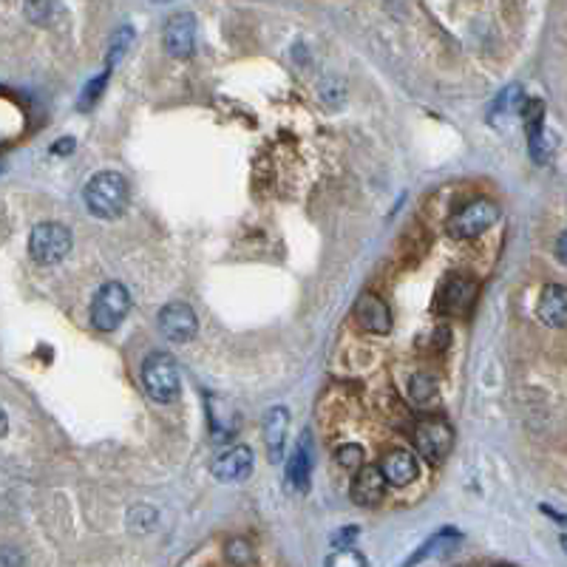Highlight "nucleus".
Here are the masks:
<instances>
[{
    "label": "nucleus",
    "instance_id": "1",
    "mask_svg": "<svg viewBox=\"0 0 567 567\" xmlns=\"http://www.w3.org/2000/svg\"><path fill=\"white\" fill-rule=\"evenodd\" d=\"M86 204L97 219H117L128 208V182L122 173L102 170L86 185Z\"/></svg>",
    "mask_w": 567,
    "mask_h": 567
},
{
    "label": "nucleus",
    "instance_id": "2",
    "mask_svg": "<svg viewBox=\"0 0 567 567\" xmlns=\"http://www.w3.org/2000/svg\"><path fill=\"white\" fill-rule=\"evenodd\" d=\"M131 309V293L125 290V284L108 281L102 284L94 304H91V324L99 332H114Z\"/></svg>",
    "mask_w": 567,
    "mask_h": 567
},
{
    "label": "nucleus",
    "instance_id": "3",
    "mask_svg": "<svg viewBox=\"0 0 567 567\" xmlns=\"http://www.w3.org/2000/svg\"><path fill=\"white\" fill-rule=\"evenodd\" d=\"M497 219H500V208H497L494 201H488V199H474V201H469L466 208H459V211L448 219L446 230H448V236H451V239H457V242H469V239L482 236L488 227H494Z\"/></svg>",
    "mask_w": 567,
    "mask_h": 567
},
{
    "label": "nucleus",
    "instance_id": "4",
    "mask_svg": "<svg viewBox=\"0 0 567 567\" xmlns=\"http://www.w3.org/2000/svg\"><path fill=\"white\" fill-rule=\"evenodd\" d=\"M142 386L157 403H170L179 397V369L173 357L165 352H153L142 364Z\"/></svg>",
    "mask_w": 567,
    "mask_h": 567
},
{
    "label": "nucleus",
    "instance_id": "5",
    "mask_svg": "<svg viewBox=\"0 0 567 567\" xmlns=\"http://www.w3.org/2000/svg\"><path fill=\"white\" fill-rule=\"evenodd\" d=\"M71 250V233L66 224L43 222L32 230L29 236V253L37 264H57Z\"/></svg>",
    "mask_w": 567,
    "mask_h": 567
},
{
    "label": "nucleus",
    "instance_id": "6",
    "mask_svg": "<svg viewBox=\"0 0 567 567\" xmlns=\"http://www.w3.org/2000/svg\"><path fill=\"white\" fill-rule=\"evenodd\" d=\"M477 298V281L462 275V273H454L443 281L440 293H437V301H434V309L446 318H457V315H466L471 304Z\"/></svg>",
    "mask_w": 567,
    "mask_h": 567
},
{
    "label": "nucleus",
    "instance_id": "7",
    "mask_svg": "<svg viewBox=\"0 0 567 567\" xmlns=\"http://www.w3.org/2000/svg\"><path fill=\"white\" fill-rule=\"evenodd\" d=\"M454 446V431L446 420L440 418H423L415 426V448L423 459L440 462Z\"/></svg>",
    "mask_w": 567,
    "mask_h": 567
},
{
    "label": "nucleus",
    "instance_id": "8",
    "mask_svg": "<svg viewBox=\"0 0 567 567\" xmlns=\"http://www.w3.org/2000/svg\"><path fill=\"white\" fill-rule=\"evenodd\" d=\"M160 329L165 332V338L173 341V344H188L196 338L199 332V318L193 313V306L182 304V301H173L168 306H162L160 313Z\"/></svg>",
    "mask_w": 567,
    "mask_h": 567
},
{
    "label": "nucleus",
    "instance_id": "9",
    "mask_svg": "<svg viewBox=\"0 0 567 567\" xmlns=\"http://www.w3.org/2000/svg\"><path fill=\"white\" fill-rule=\"evenodd\" d=\"M211 471L219 482H242L253 471V451L247 446L227 448L211 462Z\"/></svg>",
    "mask_w": 567,
    "mask_h": 567
},
{
    "label": "nucleus",
    "instance_id": "10",
    "mask_svg": "<svg viewBox=\"0 0 567 567\" xmlns=\"http://www.w3.org/2000/svg\"><path fill=\"white\" fill-rule=\"evenodd\" d=\"M386 477L380 471V466H364L355 477H352V488H349V497L355 505L360 508H372L383 500L386 494Z\"/></svg>",
    "mask_w": 567,
    "mask_h": 567
},
{
    "label": "nucleus",
    "instance_id": "11",
    "mask_svg": "<svg viewBox=\"0 0 567 567\" xmlns=\"http://www.w3.org/2000/svg\"><path fill=\"white\" fill-rule=\"evenodd\" d=\"M355 318L366 332H375V335L392 332V309L380 295H372V293L360 295L355 304Z\"/></svg>",
    "mask_w": 567,
    "mask_h": 567
},
{
    "label": "nucleus",
    "instance_id": "12",
    "mask_svg": "<svg viewBox=\"0 0 567 567\" xmlns=\"http://www.w3.org/2000/svg\"><path fill=\"white\" fill-rule=\"evenodd\" d=\"M165 48L173 57H188L196 46V20L193 15H173L165 26Z\"/></svg>",
    "mask_w": 567,
    "mask_h": 567
},
{
    "label": "nucleus",
    "instance_id": "13",
    "mask_svg": "<svg viewBox=\"0 0 567 567\" xmlns=\"http://www.w3.org/2000/svg\"><path fill=\"white\" fill-rule=\"evenodd\" d=\"M380 471L386 477V482L389 485H408V482H415L418 477V459L411 451L406 448H392V451H386L383 459H380Z\"/></svg>",
    "mask_w": 567,
    "mask_h": 567
},
{
    "label": "nucleus",
    "instance_id": "14",
    "mask_svg": "<svg viewBox=\"0 0 567 567\" xmlns=\"http://www.w3.org/2000/svg\"><path fill=\"white\" fill-rule=\"evenodd\" d=\"M536 315L545 326H567V287L562 284H548L539 295V304H536Z\"/></svg>",
    "mask_w": 567,
    "mask_h": 567
},
{
    "label": "nucleus",
    "instance_id": "15",
    "mask_svg": "<svg viewBox=\"0 0 567 567\" xmlns=\"http://www.w3.org/2000/svg\"><path fill=\"white\" fill-rule=\"evenodd\" d=\"M309 474H313V443H309V434L304 440H298L290 466H287V488L293 494H304L309 485Z\"/></svg>",
    "mask_w": 567,
    "mask_h": 567
},
{
    "label": "nucleus",
    "instance_id": "16",
    "mask_svg": "<svg viewBox=\"0 0 567 567\" xmlns=\"http://www.w3.org/2000/svg\"><path fill=\"white\" fill-rule=\"evenodd\" d=\"M287 426H290V411L284 406H275L264 418V443L270 451V462H278L284 454V440H287Z\"/></svg>",
    "mask_w": 567,
    "mask_h": 567
},
{
    "label": "nucleus",
    "instance_id": "17",
    "mask_svg": "<svg viewBox=\"0 0 567 567\" xmlns=\"http://www.w3.org/2000/svg\"><path fill=\"white\" fill-rule=\"evenodd\" d=\"M457 545H459V533L457 531H440L406 562V567H415V564H420V562H426L431 556H448L451 551H457Z\"/></svg>",
    "mask_w": 567,
    "mask_h": 567
},
{
    "label": "nucleus",
    "instance_id": "18",
    "mask_svg": "<svg viewBox=\"0 0 567 567\" xmlns=\"http://www.w3.org/2000/svg\"><path fill=\"white\" fill-rule=\"evenodd\" d=\"M437 395V380L426 372H418V375H411L408 380V397L415 400V403H428L431 397Z\"/></svg>",
    "mask_w": 567,
    "mask_h": 567
},
{
    "label": "nucleus",
    "instance_id": "19",
    "mask_svg": "<svg viewBox=\"0 0 567 567\" xmlns=\"http://www.w3.org/2000/svg\"><path fill=\"white\" fill-rule=\"evenodd\" d=\"M224 556L236 567H250L255 562V551H253V545L247 542V539H230L227 548H224Z\"/></svg>",
    "mask_w": 567,
    "mask_h": 567
},
{
    "label": "nucleus",
    "instance_id": "20",
    "mask_svg": "<svg viewBox=\"0 0 567 567\" xmlns=\"http://www.w3.org/2000/svg\"><path fill=\"white\" fill-rule=\"evenodd\" d=\"M335 459H338V466L346 469V471H360L364 469V448H360L357 443H346L338 448V454H335Z\"/></svg>",
    "mask_w": 567,
    "mask_h": 567
},
{
    "label": "nucleus",
    "instance_id": "21",
    "mask_svg": "<svg viewBox=\"0 0 567 567\" xmlns=\"http://www.w3.org/2000/svg\"><path fill=\"white\" fill-rule=\"evenodd\" d=\"M346 97V86L338 80V77H329V80L321 83V99L326 102L329 108H338Z\"/></svg>",
    "mask_w": 567,
    "mask_h": 567
},
{
    "label": "nucleus",
    "instance_id": "22",
    "mask_svg": "<svg viewBox=\"0 0 567 567\" xmlns=\"http://www.w3.org/2000/svg\"><path fill=\"white\" fill-rule=\"evenodd\" d=\"M326 567H366V559L355 548H338L335 553H329Z\"/></svg>",
    "mask_w": 567,
    "mask_h": 567
},
{
    "label": "nucleus",
    "instance_id": "23",
    "mask_svg": "<svg viewBox=\"0 0 567 567\" xmlns=\"http://www.w3.org/2000/svg\"><path fill=\"white\" fill-rule=\"evenodd\" d=\"M134 40V32L131 29H128V26H125V29L114 37V43H111V55H108V66H114L117 60H122V55H125V48H128V43H131Z\"/></svg>",
    "mask_w": 567,
    "mask_h": 567
},
{
    "label": "nucleus",
    "instance_id": "24",
    "mask_svg": "<svg viewBox=\"0 0 567 567\" xmlns=\"http://www.w3.org/2000/svg\"><path fill=\"white\" fill-rule=\"evenodd\" d=\"M106 80H108V71L102 74V77H97L94 83H88V88H86V94H83V99H80V108H88L94 99H99V94H102V86H106Z\"/></svg>",
    "mask_w": 567,
    "mask_h": 567
},
{
    "label": "nucleus",
    "instance_id": "25",
    "mask_svg": "<svg viewBox=\"0 0 567 567\" xmlns=\"http://www.w3.org/2000/svg\"><path fill=\"white\" fill-rule=\"evenodd\" d=\"M0 567H23V553L17 548H0Z\"/></svg>",
    "mask_w": 567,
    "mask_h": 567
},
{
    "label": "nucleus",
    "instance_id": "26",
    "mask_svg": "<svg viewBox=\"0 0 567 567\" xmlns=\"http://www.w3.org/2000/svg\"><path fill=\"white\" fill-rule=\"evenodd\" d=\"M556 259L562 262V264H567V230L559 236V242H556Z\"/></svg>",
    "mask_w": 567,
    "mask_h": 567
},
{
    "label": "nucleus",
    "instance_id": "27",
    "mask_svg": "<svg viewBox=\"0 0 567 567\" xmlns=\"http://www.w3.org/2000/svg\"><path fill=\"white\" fill-rule=\"evenodd\" d=\"M71 150H74V139L71 137H66V139L51 145V153H71Z\"/></svg>",
    "mask_w": 567,
    "mask_h": 567
},
{
    "label": "nucleus",
    "instance_id": "28",
    "mask_svg": "<svg viewBox=\"0 0 567 567\" xmlns=\"http://www.w3.org/2000/svg\"><path fill=\"white\" fill-rule=\"evenodd\" d=\"M26 12H29L37 23H43V17L51 12V6H26Z\"/></svg>",
    "mask_w": 567,
    "mask_h": 567
},
{
    "label": "nucleus",
    "instance_id": "29",
    "mask_svg": "<svg viewBox=\"0 0 567 567\" xmlns=\"http://www.w3.org/2000/svg\"><path fill=\"white\" fill-rule=\"evenodd\" d=\"M9 431V420H6V411L0 408V437H4Z\"/></svg>",
    "mask_w": 567,
    "mask_h": 567
},
{
    "label": "nucleus",
    "instance_id": "30",
    "mask_svg": "<svg viewBox=\"0 0 567 567\" xmlns=\"http://www.w3.org/2000/svg\"><path fill=\"white\" fill-rule=\"evenodd\" d=\"M562 551L567 553V536H562Z\"/></svg>",
    "mask_w": 567,
    "mask_h": 567
}]
</instances>
